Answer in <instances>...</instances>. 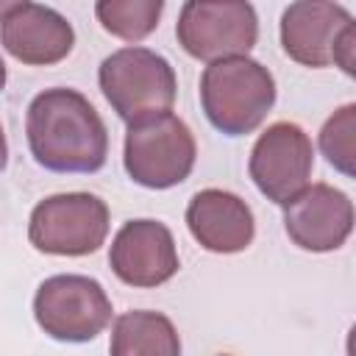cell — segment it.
<instances>
[{"label": "cell", "mask_w": 356, "mask_h": 356, "mask_svg": "<svg viewBox=\"0 0 356 356\" xmlns=\"http://www.w3.org/2000/svg\"><path fill=\"white\" fill-rule=\"evenodd\" d=\"M28 147L50 172H97L108 156V131L97 108L75 89L39 92L25 114Z\"/></svg>", "instance_id": "cell-1"}, {"label": "cell", "mask_w": 356, "mask_h": 356, "mask_svg": "<svg viewBox=\"0 0 356 356\" xmlns=\"http://www.w3.org/2000/svg\"><path fill=\"white\" fill-rule=\"evenodd\" d=\"M275 103V81L270 70L248 56L222 58L200 75V106L206 120L225 136L256 131Z\"/></svg>", "instance_id": "cell-2"}, {"label": "cell", "mask_w": 356, "mask_h": 356, "mask_svg": "<svg viewBox=\"0 0 356 356\" xmlns=\"http://www.w3.org/2000/svg\"><path fill=\"white\" fill-rule=\"evenodd\" d=\"M97 83L120 120L134 122L170 111L175 103V70L150 47H120L103 58Z\"/></svg>", "instance_id": "cell-3"}, {"label": "cell", "mask_w": 356, "mask_h": 356, "mask_svg": "<svg viewBox=\"0 0 356 356\" xmlns=\"http://www.w3.org/2000/svg\"><path fill=\"white\" fill-rule=\"evenodd\" d=\"M197 145L189 125L172 114H150L128 122L122 164L125 172L147 189H170L189 178Z\"/></svg>", "instance_id": "cell-4"}, {"label": "cell", "mask_w": 356, "mask_h": 356, "mask_svg": "<svg viewBox=\"0 0 356 356\" xmlns=\"http://www.w3.org/2000/svg\"><path fill=\"white\" fill-rule=\"evenodd\" d=\"M178 44L197 61L248 56L259 39V17L242 0H189L175 22Z\"/></svg>", "instance_id": "cell-5"}, {"label": "cell", "mask_w": 356, "mask_h": 356, "mask_svg": "<svg viewBox=\"0 0 356 356\" xmlns=\"http://www.w3.org/2000/svg\"><path fill=\"white\" fill-rule=\"evenodd\" d=\"M108 236V206L89 192L39 200L28 220V239L50 256H89Z\"/></svg>", "instance_id": "cell-6"}, {"label": "cell", "mask_w": 356, "mask_h": 356, "mask_svg": "<svg viewBox=\"0 0 356 356\" xmlns=\"http://www.w3.org/2000/svg\"><path fill=\"white\" fill-rule=\"evenodd\" d=\"M111 300L100 281L89 275L44 278L33 295L39 328L58 342H89L111 323Z\"/></svg>", "instance_id": "cell-7"}, {"label": "cell", "mask_w": 356, "mask_h": 356, "mask_svg": "<svg viewBox=\"0 0 356 356\" xmlns=\"http://www.w3.org/2000/svg\"><path fill=\"white\" fill-rule=\"evenodd\" d=\"M312 167L314 147L298 122H273L264 134H259L248 161L256 189L278 206L309 186Z\"/></svg>", "instance_id": "cell-8"}, {"label": "cell", "mask_w": 356, "mask_h": 356, "mask_svg": "<svg viewBox=\"0 0 356 356\" xmlns=\"http://www.w3.org/2000/svg\"><path fill=\"white\" fill-rule=\"evenodd\" d=\"M108 264L122 284L139 289L167 284L181 267L172 231L159 220H128L111 239Z\"/></svg>", "instance_id": "cell-9"}, {"label": "cell", "mask_w": 356, "mask_h": 356, "mask_svg": "<svg viewBox=\"0 0 356 356\" xmlns=\"http://www.w3.org/2000/svg\"><path fill=\"white\" fill-rule=\"evenodd\" d=\"M284 228L303 250H337L353 231V203L342 189L312 184L284 203Z\"/></svg>", "instance_id": "cell-10"}, {"label": "cell", "mask_w": 356, "mask_h": 356, "mask_svg": "<svg viewBox=\"0 0 356 356\" xmlns=\"http://www.w3.org/2000/svg\"><path fill=\"white\" fill-rule=\"evenodd\" d=\"M0 44L22 64L47 67L72 53L75 31L56 8L22 0L0 17Z\"/></svg>", "instance_id": "cell-11"}, {"label": "cell", "mask_w": 356, "mask_h": 356, "mask_svg": "<svg viewBox=\"0 0 356 356\" xmlns=\"http://www.w3.org/2000/svg\"><path fill=\"white\" fill-rule=\"evenodd\" d=\"M356 25L350 11L339 3L300 0L289 3L281 14V47L303 67L334 64V50L339 36Z\"/></svg>", "instance_id": "cell-12"}, {"label": "cell", "mask_w": 356, "mask_h": 356, "mask_svg": "<svg viewBox=\"0 0 356 356\" xmlns=\"http://www.w3.org/2000/svg\"><path fill=\"white\" fill-rule=\"evenodd\" d=\"M186 228L211 253H239L256 236L250 206L225 189H200L186 206Z\"/></svg>", "instance_id": "cell-13"}, {"label": "cell", "mask_w": 356, "mask_h": 356, "mask_svg": "<svg viewBox=\"0 0 356 356\" xmlns=\"http://www.w3.org/2000/svg\"><path fill=\"white\" fill-rule=\"evenodd\" d=\"M111 356H181V337L161 312L134 309L114 320Z\"/></svg>", "instance_id": "cell-14"}, {"label": "cell", "mask_w": 356, "mask_h": 356, "mask_svg": "<svg viewBox=\"0 0 356 356\" xmlns=\"http://www.w3.org/2000/svg\"><path fill=\"white\" fill-rule=\"evenodd\" d=\"M161 11H164L161 0H100L95 3V14L100 25L122 42H142L145 36H150L159 25Z\"/></svg>", "instance_id": "cell-15"}, {"label": "cell", "mask_w": 356, "mask_h": 356, "mask_svg": "<svg viewBox=\"0 0 356 356\" xmlns=\"http://www.w3.org/2000/svg\"><path fill=\"white\" fill-rule=\"evenodd\" d=\"M320 150L334 170L348 178L356 175V103H345L325 120L320 131Z\"/></svg>", "instance_id": "cell-16"}, {"label": "cell", "mask_w": 356, "mask_h": 356, "mask_svg": "<svg viewBox=\"0 0 356 356\" xmlns=\"http://www.w3.org/2000/svg\"><path fill=\"white\" fill-rule=\"evenodd\" d=\"M6 161H8V145H6V131L0 125V172L6 170Z\"/></svg>", "instance_id": "cell-17"}, {"label": "cell", "mask_w": 356, "mask_h": 356, "mask_svg": "<svg viewBox=\"0 0 356 356\" xmlns=\"http://www.w3.org/2000/svg\"><path fill=\"white\" fill-rule=\"evenodd\" d=\"M3 86H6V64L0 58V92H3Z\"/></svg>", "instance_id": "cell-18"}]
</instances>
